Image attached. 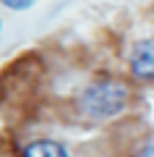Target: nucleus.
Listing matches in <instances>:
<instances>
[{
  "mask_svg": "<svg viewBox=\"0 0 154 157\" xmlns=\"http://www.w3.org/2000/svg\"><path fill=\"white\" fill-rule=\"evenodd\" d=\"M24 157H68L66 147L58 144V141H50V139H39L32 141L24 152Z\"/></svg>",
  "mask_w": 154,
  "mask_h": 157,
  "instance_id": "obj_3",
  "label": "nucleus"
},
{
  "mask_svg": "<svg viewBox=\"0 0 154 157\" xmlns=\"http://www.w3.org/2000/svg\"><path fill=\"white\" fill-rule=\"evenodd\" d=\"M141 157H154V139H152V141H149V144L141 149Z\"/></svg>",
  "mask_w": 154,
  "mask_h": 157,
  "instance_id": "obj_5",
  "label": "nucleus"
},
{
  "mask_svg": "<svg viewBox=\"0 0 154 157\" xmlns=\"http://www.w3.org/2000/svg\"><path fill=\"white\" fill-rule=\"evenodd\" d=\"M126 105V86L120 81H97L84 92V107L97 118H107L123 110Z\"/></svg>",
  "mask_w": 154,
  "mask_h": 157,
  "instance_id": "obj_1",
  "label": "nucleus"
},
{
  "mask_svg": "<svg viewBox=\"0 0 154 157\" xmlns=\"http://www.w3.org/2000/svg\"><path fill=\"white\" fill-rule=\"evenodd\" d=\"M3 6H8V8H13V11H24V8H29L34 3V0H0Z\"/></svg>",
  "mask_w": 154,
  "mask_h": 157,
  "instance_id": "obj_4",
  "label": "nucleus"
},
{
  "mask_svg": "<svg viewBox=\"0 0 154 157\" xmlns=\"http://www.w3.org/2000/svg\"><path fill=\"white\" fill-rule=\"evenodd\" d=\"M131 68L138 78H154V39H144L133 47Z\"/></svg>",
  "mask_w": 154,
  "mask_h": 157,
  "instance_id": "obj_2",
  "label": "nucleus"
}]
</instances>
